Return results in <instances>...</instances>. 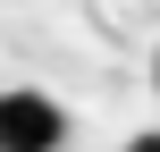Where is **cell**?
<instances>
[{"mask_svg":"<svg viewBox=\"0 0 160 152\" xmlns=\"http://www.w3.org/2000/svg\"><path fill=\"white\" fill-rule=\"evenodd\" d=\"M68 144V110L34 85H8L0 93V152H59Z\"/></svg>","mask_w":160,"mask_h":152,"instance_id":"6da1fadb","label":"cell"},{"mask_svg":"<svg viewBox=\"0 0 160 152\" xmlns=\"http://www.w3.org/2000/svg\"><path fill=\"white\" fill-rule=\"evenodd\" d=\"M127 152H160V127H143V135H127Z\"/></svg>","mask_w":160,"mask_h":152,"instance_id":"7a4b0ae2","label":"cell"},{"mask_svg":"<svg viewBox=\"0 0 160 152\" xmlns=\"http://www.w3.org/2000/svg\"><path fill=\"white\" fill-rule=\"evenodd\" d=\"M152 85H160V51H152Z\"/></svg>","mask_w":160,"mask_h":152,"instance_id":"3957f363","label":"cell"}]
</instances>
